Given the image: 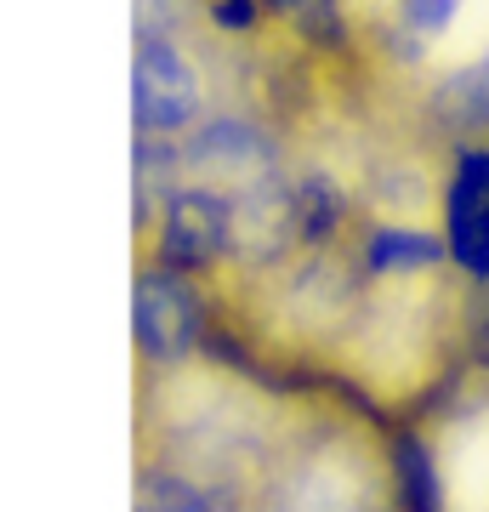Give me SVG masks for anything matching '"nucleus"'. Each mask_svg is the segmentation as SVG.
I'll return each mask as SVG.
<instances>
[{"label":"nucleus","mask_w":489,"mask_h":512,"mask_svg":"<svg viewBox=\"0 0 489 512\" xmlns=\"http://www.w3.org/2000/svg\"><path fill=\"white\" fill-rule=\"evenodd\" d=\"M131 330H137V348H143V359L182 365V359H194V348H200V296L182 285V274L154 268V274L137 279Z\"/></svg>","instance_id":"1"},{"label":"nucleus","mask_w":489,"mask_h":512,"mask_svg":"<svg viewBox=\"0 0 489 512\" xmlns=\"http://www.w3.org/2000/svg\"><path fill=\"white\" fill-rule=\"evenodd\" d=\"M131 114H137V131H154V137L194 126V114H200V74L188 69V57L160 35L143 40V52H137Z\"/></svg>","instance_id":"2"},{"label":"nucleus","mask_w":489,"mask_h":512,"mask_svg":"<svg viewBox=\"0 0 489 512\" xmlns=\"http://www.w3.org/2000/svg\"><path fill=\"white\" fill-rule=\"evenodd\" d=\"M228 228H234V205L222 200V194H211V188H182V194L165 200L154 262L171 268V274L211 268V262L228 251Z\"/></svg>","instance_id":"3"},{"label":"nucleus","mask_w":489,"mask_h":512,"mask_svg":"<svg viewBox=\"0 0 489 512\" xmlns=\"http://www.w3.org/2000/svg\"><path fill=\"white\" fill-rule=\"evenodd\" d=\"M444 239L455 268L489 279V148H467L444 194Z\"/></svg>","instance_id":"4"},{"label":"nucleus","mask_w":489,"mask_h":512,"mask_svg":"<svg viewBox=\"0 0 489 512\" xmlns=\"http://www.w3.org/2000/svg\"><path fill=\"white\" fill-rule=\"evenodd\" d=\"M296 239H302V228H296L290 183H279V177H262V183H251V188L234 200L228 251H234L239 262H251V268H262V262H279V256H285Z\"/></svg>","instance_id":"5"},{"label":"nucleus","mask_w":489,"mask_h":512,"mask_svg":"<svg viewBox=\"0 0 489 512\" xmlns=\"http://www.w3.org/2000/svg\"><path fill=\"white\" fill-rule=\"evenodd\" d=\"M188 160L200 171H222V177H251L262 183L273 165V148L262 143V131L239 126V120H217V126H200L188 137Z\"/></svg>","instance_id":"6"},{"label":"nucleus","mask_w":489,"mask_h":512,"mask_svg":"<svg viewBox=\"0 0 489 512\" xmlns=\"http://www.w3.org/2000/svg\"><path fill=\"white\" fill-rule=\"evenodd\" d=\"M444 251H450V239L427 234V228H404V222H376L370 239H364V262L376 274H421Z\"/></svg>","instance_id":"7"},{"label":"nucleus","mask_w":489,"mask_h":512,"mask_svg":"<svg viewBox=\"0 0 489 512\" xmlns=\"http://www.w3.org/2000/svg\"><path fill=\"white\" fill-rule=\"evenodd\" d=\"M290 205H296L302 245H319V239H330L336 228H342V217H347L342 188L330 183V177H319V171H308V177H296V183H290Z\"/></svg>","instance_id":"8"},{"label":"nucleus","mask_w":489,"mask_h":512,"mask_svg":"<svg viewBox=\"0 0 489 512\" xmlns=\"http://www.w3.org/2000/svg\"><path fill=\"white\" fill-rule=\"evenodd\" d=\"M399 478H404V501H410V512H444V501H438L433 450H427L421 439H399Z\"/></svg>","instance_id":"9"},{"label":"nucleus","mask_w":489,"mask_h":512,"mask_svg":"<svg viewBox=\"0 0 489 512\" xmlns=\"http://www.w3.org/2000/svg\"><path fill=\"white\" fill-rule=\"evenodd\" d=\"M137 512H217V507H211V495H205L200 484H182V478H171V473H154L143 484V507Z\"/></svg>","instance_id":"10"},{"label":"nucleus","mask_w":489,"mask_h":512,"mask_svg":"<svg viewBox=\"0 0 489 512\" xmlns=\"http://www.w3.org/2000/svg\"><path fill=\"white\" fill-rule=\"evenodd\" d=\"M296 23H302V35L308 40H342V0H302L296 6Z\"/></svg>","instance_id":"11"},{"label":"nucleus","mask_w":489,"mask_h":512,"mask_svg":"<svg viewBox=\"0 0 489 512\" xmlns=\"http://www.w3.org/2000/svg\"><path fill=\"white\" fill-rule=\"evenodd\" d=\"M455 12H461V0H404V23L416 35H444Z\"/></svg>","instance_id":"12"},{"label":"nucleus","mask_w":489,"mask_h":512,"mask_svg":"<svg viewBox=\"0 0 489 512\" xmlns=\"http://www.w3.org/2000/svg\"><path fill=\"white\" fill-rule=\"evenodd\" d=\"M211 18L222 29H251L256 23V0H211Z\"/></svg>","instance_id":"13"},{"label":"nucleus","mask_w":489,"mask_h":512,"mask_svg":"<svg viewBox=\"0 0 489 512\" xmlns=\"http://www.w3.org/2000/svg\"><path fill=\"white\" fill-rule=\"evenodd\" d=\"M171 6H177V0H137V12H143V18H148V12H154V18H165Z\"/></svg>","instance_id":"14"}]
</instances>
